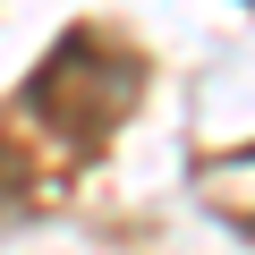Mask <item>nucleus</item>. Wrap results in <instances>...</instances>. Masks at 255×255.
Masks as SVG:
<instances>
[{
	"mask_svg": "<svg viewBox=\"0 0 255 255\" xmlns=\"http://www.w3.org/2000/svg\"><path fill=\"white\" fill-rule=\"evenodd\" d=\"M136 94H145V60L128 43H111V34H60L51 60L26 77V111L51 136H68L77 153H94L111 128L136 111Z\"/></svg>",
	"mask_w": 255,
	"mask_h": 255,
	"instance_id": "f257e3e1",
	"label": "nucleus"
},
{
	"mask_svg": "<svg viewBox=\"0 0 255 255\" xmlns=\"http://www.w3.org/2000/svg\"><path fill=\"white\" fill-rule=\"evenodd\" d=\"M26 187H34V162H26L9 136H0V213H9V204H26Z\"/></svg>",
	"mask_w": 255,
	"mask_h": 255,
	"instance_id": "f03ea898",
	"label": "nucleus"
}]
</instances>
